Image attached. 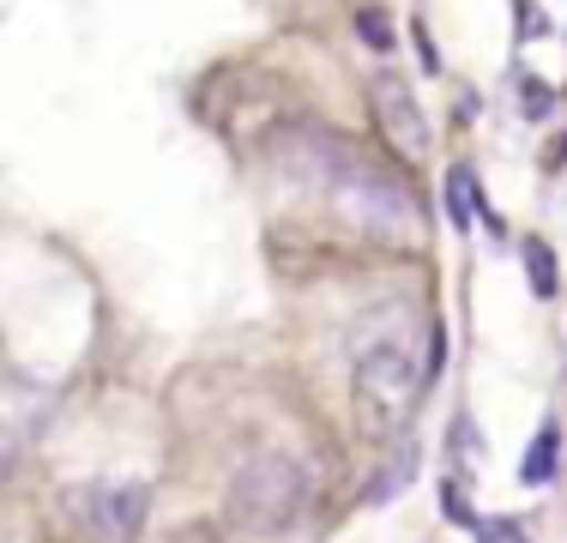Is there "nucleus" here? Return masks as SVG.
Segmentation results:
<instances>
[{
  "mask_svg": "<svg viewBox=\"0 0 567 543\" xmlns=\"http://www.w3.org/2000/svg\"><path fill=\"white\" fill-rule=\"evenodd\" d=\"M423 357H416L404 326H381L374 338H362L357 350V429L369 441H399L404 423L416 417V392H423Z\"/></svg>",
  "mask_w": 567,
  "mask_h": 543,
  "instance_id": "nucleus-1",
  "label": "nucleus"
},
{
  "mask_svg": "<svg viewBox=\"0 0 567 543\" xmlns=\"http://www.w3.org/2000/svg\"><path fill=\"white\" fill-rule=\"evenodd\" d=\"M308 495H315V489H308L302 459L266 447V453H254L236 465V478L224 489V513L241 537H284V532L302 525Z\"/></svg>",
  "mask_w": 567,
  "mask_h": 543,
  "instance_id": "nucleus-2",
  "label": "nucleus"
},
{
  "mask_svg": "<svg viewBox=\"0 0 567 543\" xmlns=\"http://www.w3.org/2000/svg\"><path fill=\"white\" fill-rule=\"evenodd\" d=\"M315 175H320V187H327L332 212H339L344 224H357L362 236H404V229L416 224L411 187H404L393 170H381V163L344 152V145H339V157L332 152L320 157Z\"/></svg>",
  "mask_w": 567,
  "mask_h": 543,
  "instance_id": "nucleus-3",
  "label": "nucleus"
},
{
  "mask_svg": "<svg viewBox=\"0 0 567 543\" xmlns=\"http://www.w3.org/2000/svg\"><path fill=\"white\" fill-rule=\"evenodd\" d=\"M374 115H381V133L404 157H429V121H423V109H416V91L404 85L399 73L374 79Z\"/></svg>",
  "mask_w": 567,
  "mask_h": 543,
  "instance_id": "nucleus-4",
  "label": "nucleus"
},
{
  "mask_svg": "<svg viewBox=\"0 0 567 543\" xmlns=\"http://www.w3.org/2000/svg\"><path fill=\"white\" fill-rule=\"evenodd\" d=\"M145 513H152V489L145 483H115L91 495V525L110 543H133L145 532Z\"/></svg>",
  "mask_w": 567,
  "mask_h": 543,
  "instance_id": "nucleus-5",
  "label": "nucleus"
},
{
  "mask_svg": "<svg viewBox=\"0 0 567 543\" xmlns=\"http://www.w3.org/2000/svg\"><path fill=\"white\" fill-rule=\"evenodd\" d=\"M411 478H416V441L399 434V441L381 447V465L369 471V483H362V501H369V508H386V501H399L404 489H411Z\"/></svg>",
  "mask_w": 567,
  "mask_h": 543,
  "instance_id": "nucleus-6",
  "label": "nucleus"
},
{
  "mask_svg": "<svg viewBox=\"0 0 567 543\" xmlns=\"http://www.w3.org/2000/svg\"><path fill=\"white\" fill-rule=\"evenodd\" d=\"M556 459H561V429L544 423V429H537V441H532V453L519 459V483H549V478H556Z\"/></svg>",
  "mask_w": 567,
  "mask_h": 543,
  "instance_id": "nucleus-7",
  "label": "nucleus"
},
{
  "mask_svg": "<svg viewBox=\"0 0 567 543\" xmlns=\"http://www.w3.org/2000/svg\"><path fill=\"white\" fill-rule=\"evenodd\" d=\"M525 278H532L537 303H549V296H556V254H549L544 236H525Z\"/></svg>",
  "mask_w": 567,
  "mask_h": 543,
  "instance_id": "nucleus-8",
  "label": "nucleus"
},
{
  "mask_svg": "<svg viewBox=\"0 0 567 543\" xmlns=\"http://www.w3.org/2000/svg\"><path fill=\"white\" fill-rule=\"evenodd\" d=\"M471 206H477V175L458 163V170L447 175V217H453L458 229H471Z\"/></svg>",
  "mask_w": 567,
  "mask_h": 543,
  "instance_id": "nucleus-9",
  "label": "nucleus"
},
{
  "mask_svg": "<svg viewBox=\"0 0 567 543\" xmlns=\"http://www.w3.org/2000/svg\"><path fill=\"white\" fill-rule=\"evenodd\" d=\"M357 31H362V43H369V49H393V24H386V12L381 7H362L357 12Z\"/></svg>",
  "mask_w": 567,
  "mask_h": 543,
  "instance_id": "nucleus-10",
  "label": "nucleus"
},
{
  "mask_svg": "<svg viewBox=\"0 0 567 543\" xmlns=\"http://www.w3.org/2000/svg\"><path fill=\"white\" fill-rule=\"evenodd\" d=\"M471 532H477V543H525L519 520H471Z\"/></svg>",
  "mask_w": 567,
  "mask_h": 543,
  "instance_id": "nucleus-11",
  "label": "nucleus"
},
{
  "mask_svg": "<svg viewBox=\"0 0 567 543\" xmlns=\"http://www.w3.org/2000/svg\"><path fill=\"white\" fill-rule=\"evenodd\" d=\"M519 103H525V115H549V85L525 79V85H519Z\"/></svg>",
  "mask_w": 567,
  "mask_h": 543,
  "instance_id": "nucleus-12",
  "label": "nucleus"
},
{
  "mask_svg": "<svg viewBox=\"0 0 567 543\" xmlns=\"http://www.w3.org/2000/svg\"><path fill=\"white\" fill-rule=\"evenodd\" d=\"M416 49H423V66L435 73V66H441V54H435V43H429V24H416Z\"/></svg>",
  "mask_w": 567,
  "mask_h": 543,
  "instance_id": "nucleus-13",
  "label": "nucleus"
},
{
  "mask_svg": "<svg viewBox=\"0 0 567 543\" xmlns=\"http://www.w3.org/2000/svg\"><path fill=\"white\" fill-rule=\"evenodd\" d=\"M7 471H12V434L0 429V483H7Z\"/></svg>",
  "mask_w": 567,
  "mask_h": 543,
  "instance_id": "nucleus-14",
  "label": "nucleus"
}]
</instances>
